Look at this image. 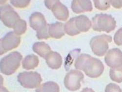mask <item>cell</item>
<instances>
[{"label":"cell","mask_w":122,"mask_h":92,"mask_svg":"<svg viewBox=\"0 0 122 92\" xmlns=\"http://www.w3.org/2000/svg\"><path fill=\"white\" fill-rule=\"evenodd\" d=\"M112 37L107 34L97 35L90 40V46L93 53L97 56H104L109 48L108 43L112 42Z\"/></svg>","instance_id":"cell-5"},{"label":"cell","mask_w":122,"mask_h":92,"mask_svg":"<svg viewBox=\"0 0 122 92\" xmlns=\"http://www.w3.org/2000/svg\"><path fill=\"white\" fill-rule=\"evenodd\" d=\"M109 76L112 80L117 83L122 82V65L111 68L109 70Z\"/></svg>","instance_id":"cell-19"},{"label":"cell","mask_w":122,"mask_h":92,"mask_svg":"<svg viewBox=\"0 0 122 92\" xmlns=\"http://www.w3.org/2000/svg\"><path fill=\"white\" fill-rule=\"evenodd\" d=\"M81 92H95L94 90H93L92 89H91V88H85L81 91Z\"/></svg>","instance_id":"cell-26"},{"label":"cell","mask_w":122,"mask_h":92,"mask_svg":"<svg viewBox=\"0 0 122 92\" xmlns=\"http://www.w3.org/2000/svg\"><path fill=\"white\" fill-rule=\"evenodd\" d=\"M33 50L39 56L45 58L46 56L51 51L50 46L44 42L35 43L32 46Z\"/></svg>","instance_id":"cell-16"},{"label":"cell","mask_w":122,"mask_h":92,"mask_svg":"<svg viewBox=\"0 0 122 92\" xmlns=\"http://www.w3.org/2000/svg\"><path fill=\"white\" fill-rule=\"evenodd\" d=\"M46 7L51 10L56 19L62 21H66L69 17L67 7L60 1H45Z\"/></svg>","instance_id":"cell-10"},{"label":"cell","mask_w":122,"mask_h":92,"mask_svg":"<svg viewBox=\"0 0 122 92\" xmlns=\"http://www.w3.org/2000/svg\"><path fill=\"white\" fill-rule=\"evenodd\" d=\"M48 33L50 37L60 39L65 34V24L61 22L48 24Z\"/></svg>","instance_id":"cell-15"},{"label":"cell","mask_w":122,"mask_h":92,"mask_svg":"<svg viewBox=\"0 0 122 92\" xmlns=\"http://www.w3.org/2000/svg\"><path fill=\"white\" fill-rule=\"evenodd\" d=\"M30 1L29 0H23V1H15V0H11L10 3L11 5L15 7L19 8H23L27 7L30 4Z\"/></svg>","instance_id":"cell-22"},{"label":"cell","mask_w":122,"mask_h":92,"mask_svg":"<svg viewBox=\"0 0 122 92\" xmlns=\"http://www.w3.org/2000/svg\"><path fill=\"white\" fill-rule=\"evenodd\" d=\"M74 66L76 69L83 70L87 76L91 78H97L101 76L105 68L100 60L84 54L77 57Z\"/></svg>","instance_id":"cell-1"},{"label":"cell","mask_w":122,"mask_h":92,"mask_svg":"<svg viewBox=\"0 0 122 92\" xmlns=\"http://www.w3.org/2000/svg\"><path fill=\"white\" fill-rule=\"evenodd\" d=\"M92 27L94 31L105 32L107 33L113 31L116 27L114 18L110 15L101 13L92 18Z\"/></svg>","instance_id":"cell-4"},{"label":"cell","mask_w":122,"mask_h":92,"mask_svg":"<svg viewBox=\"0 0 122 92\" xmlns=\"http://www.w3.org/2000/svg\"><path fill=\"white\" fill-rule=\"evenodd\" d=\"M71 7L72 11L76 14L90 12L93 10L92 3L89 0H74Z\"/></svg>","instance_id":"cell-13"},{"label":"cell","mask_w":122,"mask_h":92,"mask_svg":"<svg viewBox=\"0 0 122 92\" xmlns=\"http://www.w3.org/2000/svg\"><path fill=\"white\" fill-rule=\"evenodd\" d=\"M35 92H60V87L53 81H48L40 85Z\"/></svg>","instance_id":"cell-18"},{"label":"cell","mask_w":122,"mask_h":92,"mask_svg":"<svg viewBox=\"0 0 122 92\" xmlns=\"http://www.w3.org/2000/svg\"><path fill=\"white\" fill-rule=\"evenodd\" d=\"M1 92H8V91L5 88L2 86L1 87Z\"/></svg>","instance_id":"cell-27"},{"label":"cell","mask_w":122,"mask_h":92,"mask_svg":"<svg viewBox=\"0 0 122 92\" xmlns=\"http://www.w3.org/2000/svg\"><path fill=\"white\" fill-rule=\"evenodd\" d=\"M23 55L17 51L10 53L4 57L0 61V70L5 75L14 74L21 65Z\"/></svg>","instance_id":"cell-3"},{"label":"cell","mask_w":122,"mask_h":92,"mask_svg":"<svg viewBox=\"0 0 122 92\" xmlns=\"http://www.w3.org/2000/svg\"><path fill=\"white\" fill-rule=\"evenodd\" d=\"M45 59L48 66L52 69H58L62 65V57L57 52L51 51Z\"/></svg>","instance_id":"cell-14"},{"label":"cell","mask_w":122,"mask_h":92,"mask_svg":"<svg viewBox=\"0 0 122 92\" xmlns=\"http://www.w3.org/2000/svg\"><path fill=\"white\" fill-rule=\"evenodd\" d=\"M14 32L20 36L25 33L27 29V24L25 20L20 19L13 27Z\"/></svg>","instance_id":"cell-20"},{"label":"cell","mask_w":122,"mask_h":92,"mask_svg":"<svg viewBox=\"0 0 122 92\" xmlns=\"http://www.w3.org/2000/svg\"><path fill=\"white\" fill-rule=\"evenodd\" d=\"M39 63V60L37 56L32 54L26 56L22 61L24 69L27 70H33L36 68Z\"/></svg>","instance_id":"cell-17"},{"label":"cell","mask_w":122,"mask_h":92,"mask_svg":"<svg viewBox=\"0 0 122 92\" xmlns=\"http://www.w3.org/2000/svg\"><path fill=\"white\" fill-rule=\"evenodd\" d=\"M107 65L111 68H114L122 65V52L118 48L109 50L105 57Z\"/></svg>","instance_id":"cell-12"},{"label":"cell","mask_w":122,"mask_h":92,"mask_svg":"<svg viewBox=\"0 0 122 92\" xmlns=\"http://www.w3.org/2000/svg\"><path fill=\"white\" fill-rule=\"evenodd\" d=\"M0 18L4 24L9 28H13L20 17L8 4L2 5L0 8Z\"/></svg>","instance_id":"cell-7"},{"label":"cell","mask_w":122,"mask_h":92,"mask_svg":"<svg viewBox=\"0 0 122 92\" xmlns=\"http://www.w3.org/2000/svg\"><path fill=\"white\" fill-rule=\"evenodd\" d=\"M92 26L89 18L84 15H81L69 19L65 24V32L69 36H75L81 32H88Z\"/></svg>","instance_id":"cell-2"},{"label":"cell","mask_w":122,"mask_h":92,"mask_svg":"<svg viewBox=\"0 0 122 92\" xmlns=\"http://www.w3.org/2000/svg\"><path fill=\"white\" fill-rule=\"evenodd\" d=\"M21 43V37L14 32H10L0 40L1 55L17 48Z\"/></svg>","instance_id":"cell-9"},{"label":"cell","mask_w":122,"mask_h":92,"mask_svg":"<svg viewBox=\"0 0 122 92\" xmlns=\"http://www.w3.org/2000/svg\"><path fill=\"white\" fill-rule=\"evenodd\" d=\"M95 7L100 11H106L110 7V1L95 0L93 1Z\"/></svg>","instance_id":"cell-21"},{"label":"cell","mask_w":122,"mask_h":92,"mask_svg":"<svg viewBox=\"0 0 122 92\" xmlns=\"http://www.w3.org/2000/svg\"><path fill=\"white\" fill-rule=\"evenodd\" d=\"M110 4L115 8H121L122 7V1H110Z\"/></svg>","instance_id":"cell-25"},{"label":"cell","mask_w":122,"mask_h":92,"mask_svg":"<svg viewBox=\"0 0 122 92\" xmlns=\"http://www.w3.org/2000/svg\"><path fill=\"white\" fill-rule=\"evenodd\" d=\"M18 81L25 88H36L42 82L40 74L36 71H24L18 76Z\"/></svg>","instance_id":"cell-6"},{"label":"cell","mask_w":122,"mask_h":92,"mask_svg":"<svg viewBox=\"0 0 122 92\" xmlns=\"http://www.w3.org/2000/svg\"><path fill=\"white\" fill-rule=\"evenodd\" d=\"M30 26L37 32L36 34L46 31L48 25L46 23L44 15L39 12L33 13L29 17Z\"/></svg>","instance_id":"cell-11"},{"label":"cell","mask_w":122,"mask_h":92,"mask_svg":"<svg viewBox=\"0 0 122 92\" xmlns=\"http://www.w3.org/2000/svg\"><path fill=\"white\" fill-rule=\"evenodd\" d=\"M84 76L81 71L72 70L66 75L64 79V84L67 89L70 91L78 90L81 86V82Z\"/></svg>","instance_id":"cell-8"},{"label":"cell","mask_w":122,"mask_h":92,"mask_svg":"<svg viewBox=\"0 0 122 92\" xmlns=\"http://www.w3.org/2000/svg\"><path fill=\"white\" fill-rule=\"evenodd\" d=\"M114 41L118 46L122 45V27L118 29L114 36Z\"/></svg>","instance_id":"cell-24"},{"label":"cell","mask_w":122,"mask_h":92,"mask_svg":"<svg viewBox=\"0 0 122 92\" xmlns=\"http://www.w3.org/2000/svg\"><path fill=\"white\" fill-rule=\"evenodd\" d=\"M105 92H122V90L118 85L110 83L106 86Z\"/></svg>","instance_id":"cell-23"}]
</instances>
